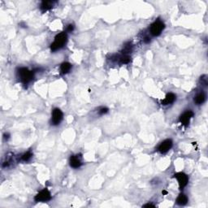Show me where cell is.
Wrapping results in <instances>:
<instances>
[{
    "instance_id": "6da1fadb",
    "label": "cell",
    "mask_w": 208,
    "mask_h": 208,
    "mask_svg": "<svg viewBox=\"0 0 208 208\" xmlns=\"http://www.w3.org/2000/svg\"><path fill=\"white\" fill-rule=\"evenodd\" d=\"M67 34L65 33H60L57 34L55 38V42L50 45V49L52 51H56L63 46L67 43Z\"/></svg>"
},
{
    "instance_id": "7a4b0ae2",
    "label": "cell",
    "mask_w": 208,
    "mask_h": 208,
    "mask_svg": "<svg viewBox=\"0 0 208 208\" xmlns=\"http://www.w3.org/2000/svg\"><path fill=\"white\" fill-rule=\"evenodd\" d=\"M18 73H19V77L21 78V81L25 84L28 83L33 78V72L32 71L28 70V68H26V67L20 68Z\"/></svg>"
},
{
    "instance_id": "3957f363",
    "label": "cell",
    "mask_w": 208,
    "mask_h": 208,
    "mask_svg": "<svg viewBox=\"0 0 208 208\" xmlns=\"http://www.w3.org/2000/svg\"><path fill=\"white\" fill-rule=\"evenodd\" d=\"M164 27L165 25L163 22L161 21H156L150 26V33L153 36H159L162 33Z\"/></svg>"
},
{
    "instance_id": "277c9868",
    "label": "cell",
    "mask_w": 208,
    "mask_h": 208,
    "mask_svg": "<svg viewBox=\"0 0 208 208\" xmlns=\"http://www.w3.org/2000/svg\"><path fill=\"white\" fill-rule=\"evenodd\" d=\"M50 198L51 195L47 189H44L42 191H40L34 197L36 202H47L50 200Z\"/></svg>"
},
{
    "instance_id": "5b68a950",
    "label": "cell",
    "mask_w": 208,
    "mask_h": 208,
    "mask_svg": "<svg viewBox=\"0 0 208 208\" xmlns=\"http://www.w3.org/2000/svg\"><path fill=\"white\" fill-rule=\"evenodd\" d=\"M174 177L177 179L180 190H183L185 187L186 186L187 184L189 182V177L186 174L183 173H178L174 175Z\"/></svg>"
},
{
    "instance_id": "8992f818",
    "label": "cell",
    "mask_w": 208,
    "mask_h": 208,
    "mask_svg": "<svg viewBox=\"0 0 208 208\" xmlns=\"http://www.w3.org/2000/svg\"><path fill=\"white\" fill-rule=\"evenodd\" d=\"M63 120V112L59 108H55L52 111V120L51 122L54 125H58Z\"/></svg>"
},
{
    "instance_id": "52a82bcc",
    "label": "cell",
    "mask_w": 208,
    "mask_h": 208,
    "mask_svg": "<svg viewBox=\"0 0 208 208\" xmlns=\"http://www.w3.org/2000/svg\"><path fill=\"white\" fill-rule=\"evenodd\" d=\"M172 146H173V141L170 139H167L159 145V151L162 154H165L172 148Z\"/></svg>"
},
{
    "instance_id": "ba28073f",
    "label": "cell",
    "mask_w": 208,
    "mask_h": 208,
    "mask_svg": "<svg viewBox=\"0 0 208 208\" xmlns=\"http://www.w3.org/2000/svg\"><path fill=\"white\" fill-rule=\"evenodd\" d=\"M193 116H194V112L192 111H187L185 113H183L181 115V116L180 117V122L185 126H187L190 123V119Z\"/></svg>"
},
{
    "instance_id": "9c48e42d",
    "label": "cell",
    "mask_w": 208,
    "mask_h": 208,
    "mask_svg": "<svg viewBox=\"0 0 208 208\" xmlns=\"http://www.w3.org/2000/svg\"><path fill=\"white\" fill-rule=\"evenodd\" d=\"M70 165L73 168H78L81 166V159L78 158L77 155H72L70 158Z\"/></svg>"
},
{
    "instance_id": "30bf717a",
    "label": "cell",
    "mask_w": 208,
    "mask_h": 208,
    "mask_svg": "<svg viewBox=\"0 0 208 208\" xmlns=\"http://www.w3.org/2000/svg\"><path fill=\"white\" fill-rule=\"evenodd\" d=\"M175 100H176V95L173 93H169L166 95L165 99H164V100H163L161 103L163 105H168V104L173 103Z\"/></svg>"
},
{
    "instance_id": "8fae6325",
    "label": "cell",
    "mask_w": 208,
    "mask_h": 208,
    "mask_svg": "<svg viewBox=\"0 0 208 208\" xmlns=\"http://www.w3.org/2000/svg\"><path fill=\"white\" fill-rule=\"evenodd\" d=\"M205 100H206V95H205L204 93H202V92L197 94V95L194 97V102L196 104H197V105L203 103L205 102Z\"/></svg>"
},
{
    "instance_id": "7c38bea8",
    "label": "cell",
    "mask_w": 208,
    "mask_h": 208,
    "mask_svg": "<svg viewBox=\"0 0 208 208\" xmlns=\"http://www.w3.org/2000/svg\"><path fill=\"white\" fill-rule=\"evenodd\" d=\"M187 202H188V197L184 194H180L176 198V203L180 206H184V205L187 204Z\"/></svg>"
},
{
    "instance_id": "4fadbf2b",
    "label": "cell",
    "mask_w": 208,
    "mask_h": 208,
    "mask_svg": "<svg viewBox=\"0 0 208 208\" xmlns=\"http://www.w3.org/2000/svg\"><path fill=\"white\" fill-rule=\"evenodd\" d=\"M52 6H53V2L52 1H43L42 4H41V9L43 11H46L50 9Z\"/></svg>"
},
{
    "instance_id": "5bb4252c",
    "label": "cell",
    "mask_w": 208,
    "mask_h": 208,
    "mask_svg": "<svg viewBox=\"0 0 208 208\" xmlns=\"http://www.w3.org/2000/svg\"><path fill=\"white\" fill-rule=\"evenodd\" d=\"M71 68H72V65H71L69 63H67V62L63 63V64H61V66H60V70H61V72H62V73H64V74H65V73H67V72L70 71Z\"/></svg>"
},
{
    "instance_id": "9a60e30c",
    "label": "cell",
    "mask_w": 208,
    "mask_h": 208,
    "mask_svg": "<svg viewBox=\"0 0 208 208\" xmlns=\"http://www.w3.org/2000/svg\"><path fill=\"white\" fill-rule=\"evenodd\" d=\"M32 156H33L32 153H31L30 151H28V152H26L25 154H24V155H22L21 159H22V160H23V161H25V162H27V161H28L29 159L32 158Z\"/></svg>"
},
{
    "instance_id": "2e32d148",
    "label": "cell",
    "mask_w": 208,
    "mask_h": 208,
    "mask_svg": "<svg viewBox=\"0 0 208 208\" xmlns=\"http://www.w3.org/2000/svg\"><path fill=\"white\" fill-rule=\"evenodd\" d=\"M130 62V57L128 55H124L120 58V63L121 64H128Z\"/></svg>"
},
{
    "instance_id": "e0dca14e",
    "label": "cell",
    "mask_w": 208,
    "mask_h": 208,
    "mask_svg": "<svg viewBox=\"0 0 208 208\" xmlns=\"http://www.w3.org/2000/svg\"><path fill=\"white\" fill-rule=\"evenodd\" d=\"M131 50H132V46H131L130 44L128 43V45L124 46V50H123V53L124 54L130 53Z\"/></svg>"
},
{
    "instance_id": "ac0fdd59",
    "label": "cell",
    "mask_w": 208,
    "mask_h": 208,
    "mask_svg": "<svg viewBox=\"0 0 208 208\" xmlns=\"http://www.w3.org/2000/svg\"><path fill=\"white\" fill-rule=\"evenodd\" d=\"M108 111V109L106 107H101L99 111V113L100 115H103V114H106Z\"/></svg>"
},
{
    "instance_id": "d6986e66",
    "label": "cell",
    "mask_w": 208,
    "mask_h": 208,
    "mask_svg": "<svg viewBox=\"0 0 208 208\" xmlns=\"http://www.w3.org/2000/svg\"><path fill=\"white\" fill-rule=\"evenodd\" d=\"M73 29H74V26H73V25H67V32H72V31H73Z\"/></svg>"
},
{
    "instance_id": "ffe728a7",
    "label": "cell",
    "mask_w": 208,
    "mask_h": 208,
    "mask_svg": "<svg viewBox=\"0 0 208 208\" xmlns=\"http://www.w3.org/2000/svg\"><path fill=\"white\" fill-rule=\"evenodd\" d=\"M144 43H150V38H148V37L145 38Z\"/></svg>"
},
{
    "instance_id": "44dd1931",
    "label": "cell",
    "mask_w": 208,
    "mask_h": 208,
    "mask_svg": "<svg viewBox=\"0 0 208 208\" xmlns=\"http://www.w3.org/2000/svg\"><path fill=\"white\" fill-rule=\"evenodd\" d=\"M144 207H155V206L153 204H146L143 206Z\"/></svg>"
},
{
    "instance_id": "7402d4cb",
    "label": "cell",
    "mask_w": 208,
    "mask_h": 208,
    "mask_svg": "<svg viewBox=\"0 0 208 208\" xmlns=\"http://www.w3.org/2000/svg\"><path fill=\"white\" fill-rule=\"evenodd\" d=\"M162 193H163V194H168V192H167V191H163Z\"/></svg>"
}]
</instances>
